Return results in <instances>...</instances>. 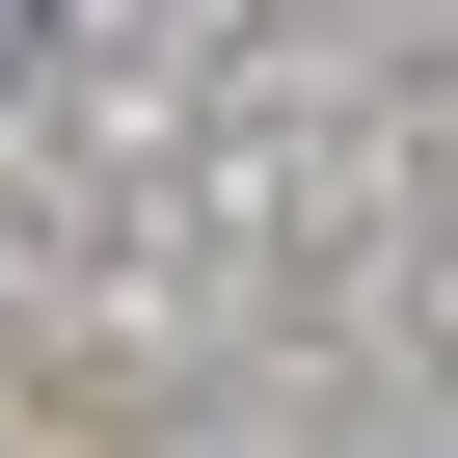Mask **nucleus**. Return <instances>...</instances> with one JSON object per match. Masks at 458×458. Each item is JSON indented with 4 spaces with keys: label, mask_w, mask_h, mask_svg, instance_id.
Returning <instances> with one entry per match:
<instances>
[{
    "label": "nucleus",
    "mask_w": 458,
    "mask_h": 458,
    "mask_svg": "<svg viewBox=\"0 0 458 458\" xmlns=\"http://www.w3.org/2000/svg\"><path fill=\"white\" fill-rule=\"evenodd\" d=\"M28 28H55V0H0V81H28Z\"/></svg>",
    "instance_id": "f257e3e1"
}]
</instances>
